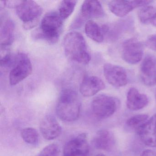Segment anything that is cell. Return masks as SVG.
Wrapping results in <instances>:
<instances>
[{"mask_svg": "<svg viewBox=\"0 0 156 156\" xmlns=\"http://www.w3.org/2000/svg\"><path fill=\"white\" fill-rule=\"evenodd\" d=\"M81 103L77 93L70 88L61 92L56 106L58 117L65 122L77 120L81 112Z\"/></svg>", "mask_w": 156, "mask_h": 156, "instance_id": "cell-1", "label": "cell"}, {"mask_svg": "<svg viewBox=\"0 0 156 156\" xmlns=\"http://www.w3.org/2000/svg\"><path fill=\"white\" fill-rule=\"evenodd\" d=\"M63 47L66 57L71 61L82 64H87L91 55L83 35L73 31L67 34L63 41Z\"/></svg>", "mask_w": 156, "mask_h": 156, "instance_id": "cell-2", "label": "cell"}, {"mask_svg": "<svg viewBox=\"0 0 156 156\" xmlns=\"http://www.w3.org/2000/svg\"><path fill=\"white\" fill-rule=\"evenodd\" d=\"M63 20L59 13L50 12L46 13L41 21L40 28L35 34L36 39L55 44L62 33Z\"/></svg>", "mask_w": 156, "mask_h": 156, "instance_id": "cell-3", "label": "cell"}, {"mask_svg": "<svg viewBox=\"0 0 156 156\" xmlns=\"http://www.w3.org/2000/svg\"><path fill=\"white\" fill-rule=\"evenodd\" d=\"M15 9L17 16L23 22V28L27 30L37 25L43 12L41 7L33 1H20Z\"/></svg>", "mask_w": 156, "mask_h": 156, "instance_id": "cell-4", "label": "cell"}, {"mask_svg": "<svg viewBox=\"0 0 156 156\" xmlns=\"http://www.w3.org/2000/svg\"><path fill=\"white\" fill-rule=\"evenodd\" d=\"M117 98L107 95L101 94L94 98L91 104L94 115L98 118L104 119L112 116L119 106Z\"/></svg>", "mask_w": 156, "mask_h": 156, "instance_id": "cell-5", "label": "cell"}, {"mask_svg": "<svg viewBox=\"0 0 156 156\" xmlns=\"http://www.w3.org/2000/svg\"><path fill=\"white\" fill-rule=\"evenodd\" d=\"M32 65L28 56L21 54L20 57L10 70L9 82L11 85L14 86L20 83L31 74Z\"/></svg>", "mask_w": 156, "mask_h": 156, "instance_id": "cell-6", "label": "cell"}, {"mask_svg": "<svg viewBox=\"0 0 156 156\" xmlns=\"http://www.w3.org/2000/svg\"><path fill=\"white\" fill-rule=\"evenodd\" d=\"M89 147L87 135L81 133L66 142L63 149V156H88Z\"/></svg>", "mask_w": 156, "mask_h": 156, "instance_id": "cell-7", "label": "cell"}, {"mask_svg": "<svg viewBox=\"0 0 156 156\" xmlns=\"http://www.w3.org/2000/svg\"><path fill=\"white\" fill-rule=\"evenodd\" d=\"M143 51V44L140 42L136 38L128 39L122 46V58L128 63L136 64L141 61Z\"/></svg>", "mask_w": 156, "mask_h": 156, "instance_id": "cell-8", "label": "cell"}, {"mask_svg": "<svg viewBox=\"0 0 156 156\" xmlns=\"http://www.w3.org/2000/svg\"><path fill=\"white\" fill-rule=\"evenodd\" d=\"M104 74L107 82L115 87L125 86L128 82L126 71L123 67L119 66L105 64Z\"/></svg>", "mask_w": 156, "mask_h": 156, "instance_id": "cell-9", "label": "cell"}, {"mask_svg": "<svg viewBox=\"0 0 156 156\" xmlns=\"http://www.w3.org/2000/svg\"><path fill=\"white\" fill-rule=\"evenodd\" d=\"M140 76L146 86L156 84V56L150 55L146 56L140 66Z\"/></svg>", "mask_w": 156, "mask_h": 156, "instance_id": "cell-10", "label": "cell"}, {"mask_svg": "<svg viewBox=\"0 0 156 156\" xmlns=\"http://www.w3.org/2000/svg\"><path fill=\"white\" fill-rule=\"evenodd\" d=\"M152 2L151 1H113L108 3L110 11L116 16L123 17L133 9Z\"/></svg>", "mask_w": 156, "mask_h": 156, "instance_id": "cell-11", "label": "cell"}, {"mask_svg": "<svg viewBox=\"0 0 156 156\" xmlns=\"http://www.w3.org/2000/svg\"><path fill=\"white\" fill-rule=\"evenodd\" d=\"M136 132L145 145L156 147V114L138 127Z\"/></svg>", "mask_w": 156, "mask_h": 156, "instance_id": "cell-12", "label": "cell"}, {"mask_svg": "<svg viewBox=\"0 0 156 156\" xmlns=\"http://www.w3.org/2000/svg\"><path fill=\"white\" fill-rule=\"evenodd\" d=\"M40 130L43 136L47 140H52L58 137L62 132V127L56 119L48 115L42 119L40 123Z\"/></svg>", "mask_w": 156, "mask_h": 156, "instance_id": "cell-13", "label": "cell"}, {"mask_svg": "<svg viewBox=\"0 0 156 156\" xmlns=\"http://www.w3.org/2000/svg\"><path fill=\"white\" fill-rule=\"evenodd\" d=\"M105 87V83L99 77L87 76L83 79L80 87V92L85 97L93 96Z\"/></svg>", "mask_w": 156, "mask_h": 156, "instance_id": "cell-14", "label": "cell"}, {"mask_svg": "<svg viewBox=\"0 0 156 156\" xmlns=\"http://www.w3.org/2000/svg\"><path fill=\"white\" fill-rule=\"evenodd\" d=\"M92 144L97 149L111 151L115 146V137L108 130L101 129L98 131L94 137Z\"/></svg>", "mask_w": 156, "mask_h": 156, "instance_id": "cell-15", "label": "cell"}, {"mask_svg": "<svg viewBox=\"0 0 156 156\" xmlns=\"http://www.w3.org/2000/svg\"><path fill=\"white\" fill-rule=\"evenodd\" d=\"M80 15L81 19H98L104 17L105 13L99 2L85 1L81 7Z\"/></svg>", "mask_w": 156, "mask_h": 156, "instance_id": "cell-16", "label": "cell"}, {"mask_svg": "<svg viewBox=\"0 0 156 156\" xmlns=\"http://www.w3.org/2000/svg\"><path fill=\"white\" fill-rule=\"evenodd\" d=\"M148 103L147 97L140 94L136 88L131 87L127 95L126 105L129 109L138 110L145 107Z\"/></svg>", "mask_w": 156, "mask_h": 156, "instance_id": "cell-17", "label": "cell"}, {"mask_svg": "<svg viewBox=\"0 0 156 156\" xmlns=\"http://www.w3.org/2000/svg\"><path fill=\"white\" fill-rule=\"evenodd\" d=\"M14 23L11 20L1 22L0 29V44L1 47H7L12 44L14 40Z\"/></svg>", "mask_w": 156, "mask_h": 156, "instance_id": "cell-18", "label": "cell"}, {"mask_svg": "<svg viewBox=\"0 0 156 156\" xmlns=\"http://www.w3.org/2000/svg\"><path fill=\"white\" fill-rule=\"evenodd\" d=\"M85 32L87 36L96 42L101 43L104 41L102 29L92 20H88L86 23Z\"/></svg>", "mask_w": 156, "mask_h": 156, "instance_id": "cell-19", "label": "cell"}, {"mask_svg": "<svg viewBox=\"0 0 156 156\" xmlns=\"http://www.w3.org/2000/svg\"><path fill=\"white\" fill-rule=\"evenodd\" d=\"M138 18L144 24L152 23L156 18V9L152 6H145L139 11Z\"/></svg>", "mask_w": 156, "mask_h": 156, "instance_id": "cell-20", "label": "cell"}, {"mask_svg": "<svg viewBox=\"0 0 156 156\" xmlns=\"http://www.w3.org/2000/svg\"><path fill=\"white\" fill-rule=\"evenodd\" d=\"M76 1H62L59 8V14L63 20L69 18L73 12L76 6Z\"/></svg>", "mask_w": 156, "mask_h": 156, "instance_id": "cell-21", "label": "cell"}, {"mask_svg": "<svg viewBox=\"0 0 156 156\" xmlns=\"http://www.w3.org/2000/svg\"><path fill=\"white\" fill-rule=\"evenodd\" d=\"M21 136L23 140L28 144L35 145L39 142V134L37 130L33 128L23 129L21 132Z\"/></svg>", "mask_w": 156, "mask_h": 156, "instance_id": "cell-22", "label": "cell"}, {"mask_svg": "<svg viewBox=\"0 0 156 156\" xmlns=\"http://www.w3.org/2000/svg\"><path fill=\"white\" fill-rule=\"evenodd\" d=\"M21 54L8 53L5 55L1 59L0 65L2 68L3 69H10L13 67L20 59L21 56Z\"/></svg>", "mask_w": 156, "mask_h": 156, "instance_id": "cell-23", "label": "cell"}, {"mask_svg": "<svg viewBox=\"0 0 156 156\" xmlns=\"http://www.w3.org/2000/svg\"><path fill=\"white\" fill-rule=\"evenodd\" d=\"M148 118V115L145 114L136 115L129 118L127 120L126 124L130 127H136L137 128L146 122ZM136 128V129H137Z\"/></svg>", "mask_w": 156, "mask_h": 156, "instance_id": "cell-24", "label": "cell"}, {"mask_svg": "<svg viewBox=\"0 0 156 156\" xmlns=\"http://www.w3.org/2000/svg\"><path fill=\"white\" fill-rule=\"evenodd\" d=\"M60 148L58 145L51 144L44 148L36 156H59Z\"/></svg>", "mask_w": 156, "mask_h": 156, "instance_id": "cell-25", "label": "cell"}, {"mask_svg": "<svg viewBox=\"0 0 156 156\" xmlns=\"http://www.w3.org/2000/svg\"><path fill=\"white\" fill-rule=\"evenodd\" d=\"M146 44L150 49L156 51V34L148 37Z\"/></svg>", "mask_w": 156, "mask_h": 156, "instance_id": "cell-26", "label": "cell"}, {"mask_svg": "<svg viewBox=\"0 0 156 156\" xmlns=\"http://www.w3.org/2000/svg\"><path fill=\"white\" fill-rule=\"evenodd\" d=\"M140 156H156V153L152 150L147 149L142 151Z\"/></svg>", "mask_w": 156, "mask_h": 156, "instance_id": "cell-27", "label": "cell"}, {"mask_svg": "<svg viewBox=\"0 0 156 156\" xmlns=\"http://www.w3.org/2000/svg\"><path fill=\"white\" fill-rule=\"evenodd\" d=\"M152 23L154 26H156V18H155V20H154Z\"/></svg>", "mask_w": 156, "mask_h": 156, "instance_id": "cell-28", "label": "cell"}, {"mask_svg": "<svg viewBox=\"0 0 156 156\" xmlns=\"http://www.w3.org/2000/svg\"><path fill=\"white\" fill-rule=\"evenodd\" d=\"M95 156H105L104 154H102V153H99V154H97Z\"/></svg>", "mask_w": 156, "mask_h": 156, "instance_id": "cell-29", "label": "cell"}, {"mask_svg": "<svg viewBox=\"0 0 156 156\" xmlns=\"http://www.w3.org/2000/svg\"></svg>", "mask_w": 156, "mask_h": 156, "instance_id": "cell-30", "label": "cell"}]
</instances>
